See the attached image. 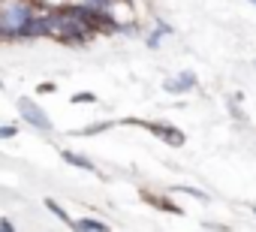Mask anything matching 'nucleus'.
Returning <instances> with one entry per match:
<instances>
[{
    "mask_svg": "<svg viewBox=\"0 0 256 232\" xmlns=\"http://www.w3.org/2000/svg\"><path fill=\"white\" fill-rule=\"evenodd\" d=\"M42 24H46V36H52L58 42H66V46H84L90 40V28L82 22L76 6L58 10L52 16H42Z\"/></svg>",
    "mask_w": 256,
    "mask_h": 232,
    "instance_id": "obj_1",
    "label": "nucleus"
},
{
    "mask_svg": "<svg viewBox=\"0 0 256 232\" xmlns=\"http://www.w3.org/2000/svg\"><path fill=\"white\" fill-rule=\"evenodd\" d=\"M30 18H34L30 0H0V30H4V40H22V30Z\"/></svg>",
    "mask_w": 256,
    "mask_h": 232,
    "instance_id": "obj_2",
    "label": "nucleus"
},
{
    "mask_svg": "<svg viewBox=\"0 0 256 232\" xmlns=\"http://www.w3.org/2000/svg\"><path fill=\"white\" fill-rule=\"evenodd\" d=\"M18 112H22V118H24L30 127H36V130H42V133H52V121H48V114H46L34 100L22 96V100H18Z\"/></svg>",
    "mask_w": 256,
    "mask_h": 232,
    "instance_id": "obj_3",
    "label": "nucleus"
},
{
    "mask_svg": "<svg viewBox=\"0 0 256 232\" xmlns=\"http://www.w3.org/2000/svg\"><path fill=\"white\" fill-rule=\"evenodd\" d=\"M196 82H199L196 72H193V70H184V72H178L175 78H166V82H163V90H166V94H187V90L196 88Z\"/></svg>",
    "mask_w": 256,
    "mask_h": 232,
    "instance_id": "obj_4",
    "label": "nucleus"
},
{
    "mask_svg": "<svg viewBox=\"0 0 256 232\" xmlns=\"http://www.w3.org/2000/svg\"><path fill=\"white\" fill-rule=\"evenodd\" d=\"M139 127H145V130H151L154 136H160L163 142H169V145H184V133L181 130H175V127H166V124H145V121H136Z\"/></svg>",
    "mask_w": 256,
    "mask_h": 232,
    "instance_id": "obj_5",
    "label": "nucleus"
},
{
    "mask_svg": "<svg viewBox=\"0 0 256 232\" xmlns=\"http://www.w3.org/2000/svg\"><path fill=\"white\" fill-rule=\"evenodd\" d=\"M60 157H64V163H70V166H78V169H88V172H94V169H96L88 157H82V154H76V151H64Z\"/></svg>",
    "mask_w": 256,
    "mask_h": 232,
    "instance_id": "obj_6",
    "label": "nucleus"
},
{
    "mask_svg": "<svg viewBox=\"0 0 256 232\" xmlns=\"http://www.w3.org/2000/svg\"><path fill=\"white\" fill-rule=\"evenodd\" d=\"M72 229H88V232H106L108 226L102 223V220H94V217H82V220H76V226Z\"/></svg>",
    "mask_w": 256,
    "mask_h": 232,
    "instance_id": "obj_7",
    "label": "nucleus"
},
{
    "mask_svg": "<svg viewBox=\"0 0 256 232\" xmlns=\"http://www.w3.org/2000/svg\"><path fill=\"white\" fill-rule=\"evenodd\" d=\"M46 208H48V211H52V214H54L60 223H66V226H76V220H72V217H70V214H66V211H64V208L54 202V199H46Z\"/></svg>",
    "mask_w": 256,
    "mask_h": 232,
    "instance_id": "obj_8",
    "label": "nucleus"
},
{
    "mask_svg": "<svg viewBox=\"0 0 256 232\" xmlns=\"http://www.w3.org/2000/svg\"><path fill=\"white\" fill-rule=\"evenodd\" d=\"M163 34H172V28H169V24H157V30L148 36V48H157V42H160Z\"/></svg>",
    "mask_w": 256,
    "mask_h": 232,
    "instance_id": "obj_9",
    "label": "nucleus"
},
{
    "mask_svg": "<svg viewBox=\"0 0 256 232\" xmlns=\"http://www.w3.org/2000/svg\"><path fill=\"white\" fill-rule=\"evenodd\" d=\"M70 100H72V102H96V94H90V90H82V94H72Z\"/></svg>",
    "mask_w": 256,
    "mask_h": 232,
    "instance_id": "obj_10",
    "label": "nucleus"
},
{
    "mask_svg": "<svg viewBox=\"0 0 256 232\" xmlns=\"http://www.w3.org/2000/svg\"><path fill=\"white\" fill-rule=\"evenodd\" d=\"M18 133V127H0V139H12Z\"/></svg>",
    "mask_w": 256,
    "mask_h": 232,
    "instance_id": "obj_11",
    "label": "nucleus"
},
{
    "mask_svg": "<svg viewBox=\"0 0 256 232\" xmlns=\"http://www.w3.org/2000/svg\"><path fill=\"white\" fill-rule=\"evenodd\" d=\"M4 229L10 232V229H12V220H6V217H0V232H4Z\"/></svg>",
    "mask_w": 256,
    "mask_h": 232,
    "instance_id": "obj_12",
    "label": "nucleus"
},
{
    "mask_svg": "<svg viewBox=\"0 0 256 232\" xmlns=\"http://www.w3.org/2000/svg\"><path fill=\"white\" fill-rule=\"evenodd\" d=\"M0 40H4V30H0Z\"/></svg>",
    "mask_w": 256,
    "mask_h": 232,
    "instance_id": "obj_13",
    "label": "nucleus"
},
{
    "mask_svg": "<svg viewBox=\"0 0 256 232\" xmlns=\"http://www.w3.org/2000/svg\"><path fill=\"white\" fill-rule=\"evenodd\" d=\"M250 4H253V6H256V0H250Z\"/></svg>",
    "mask_w": 256,
    "mask_h": 232,
    "instance_id": "obj_14",
    "label": "nucleus"
},
{
    "mask_svg": "<svg viewBox=\"0 0 256 232\" xmlns=\"http://www.w3.org/2000/svg\"><path fill=\"white\" fill-rule=\"evenodd\" d=\"M0 88H4V82H0Z\"/></svg>",
    "mask_w": 256,
    "mask_h": 232,
    "instance_id": "obj_15",
    "label": "nucleus"
},
{
    "mask_svg": "<svg viewBox=\"0 0 256 232\" xmlns=\"http://www.w3.org/2000/svg\"><path fill=\"white\" fill-rule=\"evenodd\" d=\"M253 214H256V208H253Z\"/></svg>",
    "mask_w": 256,
    "mask_h": 232,
    "instance_id": "obj_16",
    "label": "nucleus"
},
{
    "mask_svg": "<svg viewBox=\"0 0 256 232\" xmlns=\"http://www.w3.org/2000/svg\"><path fill=\"white\" fill-rule=\"evenodd\" d=\"M253 66H256V60H253Z\"/></svg>",
    "mask_w": 256,
    "mask_h": 232,
    "instance_id": "obj_17",
    "label": "nucleus"
}]
</instances>
